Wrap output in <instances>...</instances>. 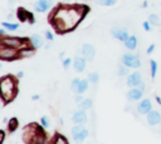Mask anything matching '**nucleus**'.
Segmentation results:
<instances>
[{
  "label": "nucleus",
  "instance_id": "f257e3e1",
  "mask_svg": "<svg viewBox=\"0 0 161 144\" xmlns=\"http://www.w3.org/2000/svg\"><path fill=\"white\" fill-rule=\"evenodd\" d=\"M1 94H3V98L5 101L10 100L14 94H15V81L6 76V78H3L1 79Z\"/></svg>",
  "mask_w": 161,
  "mask_h": 144
},
{
  "label": "nucleus",
  "instance_id": "f03ea898",
  "mask_svg": "<svg viewBox=\"0 0 161 144\" xmlns=\"http://www.w3.org/2000/svg\"><path fill=\"white\" fill-rule=\"evenodd\" d=\"M122 63L128 66V68H133V69H137L140 65H141V60L137 55L135 54H125L122 56Z\"/></svg>",
  "mask_w": 161,
  "mask_h": 144
},
{
  "label": "nucleus",
  "instance_id": "7ed1b4c3",
  "mask_svg": "<svg viewBox=\"0 0 161 144\" xmlns=\"http://www.w3.org/2000/svg\"><path fill=\"white\" fill-rule=\"evenodd\" d=\"M111 34H112V36L114 38V39H117V40H119V41H126L127 39H128V33H127V30L125 29V28H122V26H114V28H112V30H111Z\"/></svg>",
  "mask_w": 161,
  "mask_h": 144
},
{
  "label": "nucleus",
  "instance_id": "20e7f679",
  "mask_svg": "<svg viewBox=\"0 0 161 144\" xmlns=\"http://www.w3.org/2000/svg\"><path fill=\"white\" fill-rule=\"evenodd\" d=\"M53 5V0H36L34 3V10L36 13H45Z\"/></svg>",
  "mask_w": 161,
  "mask_h": 144
},
{
  "label": "nucleus",
  "instance_id": "39448f33",
  "mask_svg": "<svg viewBox=\"0 0 161 144\" xmlns=\"http://www.w3.org/2000/svg\"><path fill=\"white\" fill-rule=\"evenodd\" d=\"M72 120L75 123V124H86L88 118H87V113H86V109H79L77 111H74L73 116H72Z\"/></svg>",
  "mask_w": 161,
  "mask_h": 144
},
{
  "label": "nucleus",
  "instance_id": "423d86ee",
  "mask_svg": "<svg viewBox=\"0 0 161 144\" xmlns=\"http://www.w3.org/2000/svg\"><path fill=\"white\" fill-rule=\"evenodd\" d=\"M82 55L87 59V60H93L96 56V49L93 45L91 44H83L82 46Z\"/></svg>",
  "mask_w": 161,
  "mask_h": 144
},
{
  "label": "nucleus",
  "instance_id": "0eeeda50",
  "mask_svg": "<svg viewBox=\"0 0 161 144\" xmlns=\"http://www.w3.org/2000/svg\"><path fill=\"white\" fill-rule=\"evenodd\" d=\"M141 81H142V79H141V74L138 71H135V73L130 74L127 76V80H126V83L130 88H136Z\"/></svg>",
  "mask_w": 161,
  "mask_h": 144
},
{
  "label": "nucleus",
  "instance_id": "6e6552de",
  "mask_svg": "<svg viewBox=\"0 0 161 144\" xmlns=\"http://www.w3.org/2000/svg\"><path fill=\"white\" fill-rule=\"evenodd\" d=\"M151 110H152V103L150 99H143L137 105V111L140 114H148Z\"/></svg>",
  "mask_w": 161,
  "mask_h": 144
},
{
  "label": "nucleus",
  "instance_id": "1a4fd4ad",
  "mask_svg": "<svg viewBox=\"0 0 161 144\" xmlns=\"http://www.w3.org/2000/svg\"><path fill=\"white\" fill-rule=\"evenodd\" d=\"M86 61H87V59L82 55V56H75V59L73 60V68H74V70L77 71V73H82V71H84V69H86Z\"/></svg>",
  "mask_w": 161,
  "mask_h": 144
},
{
  "label": "nucleus",
  "instance_id": "9d476101",
  "mask_svg": "<svg viewBox=\"0 0 161 144\" xmlns=\"http://www.w3.org/2000/svg\"><path fill=\"white\" fill-rule=\"evenodd\" d=\"M161 121V115L158 111L156 110H151L148 114H147V123L150 125H156Z\"/></svg>",
  "mask_w": 161,
  "mask_h": 144
},
{
  "label": "nucleus",
  "instance_id": "9b49d317",
  "mask_svg": "<svg viewBox=\"0 0 161 144\" xmlns=\"http://www.w3.org/2000/svg\"><path fill=\"white\" fill-rule=\"evenodd\" d=\"M30 44H31V46L34 49H39V48H42L44 45V40H43V38L40 35L34 34V35L30 36Z\"/></svg>",
  "mask_w": 161,
  "mask_h": 144
},
{
  "label": "nucleus",
  "instance_id": "f8f14e48",
  "mask_svg": "<svg viewBox=\"0 0 161 144\" xmlns=\"http://www.w3.org/2000/svg\"><path fill=\"white\" fill-rule=\"evenodd\" d=\"M142 95H143V91L141 89H138V88H132L127 93V98L131 99V100H140Z\"/></svg>",
  "mask_w": 161,
  "mask_h": 144
},
{
  "label": "nucleus",
  "instance_id": "ddd939ff",
  "mask_svg": "<svg viewBox=\"0 0 161 144\" xmlns=\"http://www.w3.org/2000/svg\"><path fill=\"white\" fill-rule=\"evenodd\" d=\"M125 46L130 50H135L137 48V38L135 35H130L128 39L125 41Z\"/></svg>",
  "mask_w": 161,
  "mask_h": 144
},
{
  "label": "nucleus",
  "instance_id": "4468645a",
  "mask_svg": "<svg viewBox=\"0 0 161 144\" xmlns=\"http://www.w3.org/2000/svg\"><path fill=\"white\" fill-rule=\"evenodd\" d=\"M88 134H89V131L84 128L82 131H79V133H77V134H73V140H74L75 143H82V141L88 136Z\"/></svg>",
  "mask_w": 161,
  "mask_h": 144
},
{
  "label": "nucleus",
  "instance_id": "2eb2a0df",
  "mask_svg": "<svg viewBox=\"0 0 161 144\" xmlns=\"http://www.w3.org/2000/svg\"><path fill=\"white\" fill-rule=\"evenodd\" d=\"M80 79L79 78H74L73 80H72V84H70V89H72V91H74L75 94H78V89H79V85H80Z\"/></svg>",
  "mask_w": 161,
  "mask_h": 144
},
{
  "label": "nucleus",
  "instance_id": "dca6fc26",
  "mask_svg": "<svg viewBox=\"0 0 161 144\" xmlns=\"http://www.w3.org/2000/svg\"><path fill=\"white\" fill-rule=\"evenodd\" d=\"M148 21H150V24H152L155 26H158L160 25V18L156 14H150L148 15Z\"/></svg>",
  "mask_w": 161,
  "mask_h": 144
},
{
  "label": "nucleus",
  "instance_id": "f3484780",
  "mask_svg": "<svg viewBox=\"0 0 161 144\" xmlns=\"http://www.w3.org/2000/svg\"><path fill=\"white\" fill-rule=\"evenodd\" d=\"M3 26H4V28H6V29H8V30H10V31H15V30H18V29H19V24L8 23V21H4V23H3Z\"/></svg>",
  "mask_w": 161,
  "mask_h": 144
},
{
  "label": "nucleus",
  "instance_id": "a211bd4d",
  "mask_svg": "<svg viewBox=\"0 0 161 144\" xmlns=\"http://www.w3.org/2000/svg\"><path fill=\"white\" fill-rule=\"evenodd\" d=\"M88 79H82L80 81V85H79V89H78V94H83L87 89H88Z\"/></svg>",
  "mask_w": 161,
  "mask_h": 144
},
{
  "label": "nucleus",
  "instance_id": "6ab92c4d",
  "mask_svg": "<svg viewBox=\"0 0 161 144\" xmlns=\"http://www.w3.org/2000/svg\"><path fill=\"white\" fill-rule=\"evenodd\" d=\"M78 105H79L82 109H86V110H87V109H91V108H92L93 101H92V99L88 98V99H84V100H83L80 104H78Z\"/></svg>",
  "mask_w": 161,
  "mask_h": 144
},
{
  "label": "nucleus",
  "instance_id": "aec40b11",
  "mask_svg": "<svg viewBox=\"0 0 161 144\" xmlns=\"http://www.w3.org/2000/svg\"><path fill=\"white\" fill-rule=\"evenodd\" d=\"M150 66H151V78L155 79L156 78V71H157V63L153 59H151L150 60Z\"/></svg>",
  "mask_w": 161,
  "mask_h": 144
},
{
  "label": "nucleus",
  "instance_id": "412c9836",
  "mask_svg": "<svg viewBox=\"0 0 161 144\" xmlns=\"http://www.w3.org/2000/svg\"><path fill=\"white\" fill-rule=\"evenodd\" d=\"M3 44L9 45V46H16V45L20 44V41H19V39H4Z\"/></svg>",
  "mask_w": 161,
  "mask_h": 144
},
{
  "label": "nucleus",
  "instance_id": "4be33fe9",
  "mask_svg": "<svg viewBox=\"0 0 161 144\" xmlns=\"http://www.w3.org/2000/svg\"><path fill=\"white\" fill-rule=\"evenodd\" d=\"M117 3V0H97V4L102 6H113Z\"/></svg>",
  "mask_w": 161,
  "mask_h": 144
},
{
  "label": "nucleus",
  "instance_id": "5701e85b",
  "mask_svg": "<svg viewBox=\"0 0 161 144\" xmlns=\"http://www.w3.org/2000/svg\"><path fill=\"white\" fill-rule=\"evenodd\" d=\"M126 74H128V66H126L123 63L118 66V75H126Z\"/></svg>",
  "mask_w": 161,
  "mask_h": 144
},
{
  "label": "nucleus",
  "instance_id": "b1692460",
  "mask_svg": "<svg viewBox=\"0 0 161 144\" xmlns=\"http://www.w3.org/2000/svg\"><path fill=\"white\" fill-rule=\"evenodd\" d=\"M88 80H89L91 83H97V81L99 80V76H98L97 73H89V74H88Z\"/></svg>",
  "mask_w": 161,
  "mask_h": 144
},
{
  "label": "nucleus",
  "instance_id": "393cba45",
  "mask_svg": "<svg viewBox=\"0 0 161 144\" xmlns=\"http://www.w3.org/2000/svg\"><path fill=\"white\" fill-rule=\"evenodd\" d=\"M84 129V124H75L73 128H72V134H77L79 131H82Z\"/></svg>",
  "mask_w": 161,
  "mask_h": 144
},
{
  "label": "nucleus",
  "instance_id": "a878e982",
  "mask_svg": "<svg viewBox=\"0 0 161 144\" xmlns=\"http://www.w3.org/2000/svg\"><path fill=\"white\" fill-rule=\"evenodd\" d=\"M40 124H42L44 128H48V126H49L50 121H49V119H48V116H47V115L42 116V119H40Z\"/></svg>",
  "mask_w": 161,
  "mask_h": 144
},
{
  "label": "nucleus",
  "instance_id": "bb28decb",
  "mask_svg": "<svg viewBox=\"0 0 161 144\" xmlns=\"http://www.w3.org/2000/svg\"><path fill=\"white\" fill-rule=\"evenodd\" d=\"M70 63H72V59H70V58L64 59V60H63V68H64V69H68L69 65H70Z\"/></svg>",
  "mask_w": 161,
  "mask_h": 144
},
{
  "label": "nucleus",
  "instance_id": "cd10ccee",
  "mask_svg": "<svg viewBox=\"0 0 161 144\" xmlns=\"http://www.w3.org/2000/svg\"><path fill=\"white\" fill-rule=\"evenodd\" d=\"M83 100H84V99H83L82 94H77V96H75V103H77V104H80Z\"/></svg>",
  "mask_w": 161,
  "mask_h": 144
},
{
  "label": "nucleus",
  "instance_id": "c85d7f7f",
  "mask_svg": "<svg viewBox=\"0 0 161 144\" xmlns=\"http://www.w3.org/2000/svg\"><path fill=\"white\" fill-rule=\"evenodd\" d=\"M143 29H145L146 31H150V30H151V28H150V21H148V20L143 23Z\"/></svg>",
  "mask_w": 161,
  "mask_h": 144
},
{
  "label": "nucleus",
  "instance_id": "c756f323",
  "mask_svg": "<svg viewBox=\"0 0 161 144\" xmlns=\"http://www.w3.org/2000/svg\"><path fill=\"white\" fill-rule=\"evenodd\" d=\"M45 38H47L48 40H53V39H54V36H53V34H52L50 31H45Z\"/></svg>",
  "mask_w": 161,
  "mask_h": 144
},
{
  "label": "nucleus",
  "instance_id": "7c9ffc66",
  "mask_svg": "<svg viewBox=\"0 0 161 144\" xmlns=\"http://www.w3.org/2000/svg\"><path fill=\"white\" fill-rule=\"evenodd\" d=\"M153 50H155V44H151V45H150V46L147 48V50H146V53H147V54H151V53H152Z\"/></svg>",
  "mask_w": 161,
  "mask_h": 144
},
{
  "label": "nucleus",
  "instance_id": "2f4dec72",
  "mask_svg": "<svg viewBox=\"0 0 161 144\" xmlns=\"http://www.w3.org/2000/svg\"><path fill=\"white\" fill-rule=\"evenodd\" d=\"M136 88H138V89H141L142 91H145V84H143L142 81H141V83H140V84H138V85H137Z\"/></svg>",
  "mask_w": 161,
  "mask_h": 144
},
{
  "label": "nucleus",
  "instance_id": "473e14b6",
  "mask_svg": "<svg viewBox=\"0 0 161 144\" xmlns=\"http://www.w3.org/2000/svg\"><path fill=\"white\" fill-rule=\"evenodd\" d=\"M23 76H24V73L23 71H19L18 73V78H23Z\"/></svg>",
  "mask_w": 161,
  "mask_h": 144
},
{
  "label": "nucleus",
  "instance_id": "72a5a7b5",
  "mask_svg": "<svg viewBox=\"0 0 161 144\" xmlns=\"http://www.w3.org/2000/svg\"><path fill=\"white\" fill-rule=\"evenodd\" d=\"M0 35H5V29H0Z\"/></svg>",
  "mask_w": 161,
  "mask_h": 144
},
{
  "label": "nucleus",
  "instance_id": "f704fd0d",
  "mask_svg": "<svg viewBox=\"0 0 161 144\" xmlns=\"http://www.w3.org/2000/svg\"><path fill=\"white\" fill-rule=\"evenodd\" d=\"M156 101H157V103L161 105V98H160V96H156Z\"/></svg>",
  "mask_w": 161,
  "mask_h": 144
},
{
  "label": "nucleus",
  "instance_id": "c9c22d12",
  "mask_svg": "<svg viewBox=\"0 0 161 144\" xmlns=\"http://www.w3.org/2000/svg\"><path fill=\"white\" fill-rule=\"evenodd\" d=\"M59 58H60V59H63V58H64V51H62V53L59 54Z\"/></svg>",
  "mask_w": 161,
  "mask_h": 144
},
{
  "label": "nucleus",
  "instance_id": "e433bc0d",
  "mask_svg": "<svg viewBox=\"0 0 161 144\" xmlns=\"http://www.w3.org/2000/svg\"><path fill=\"white\" fill-rule=\"evenodd\" d=\"M39 99V95H33V100H38Z\"/></svg>",
  "mask_w": 161,
  "mask_h": 144
},
{
  "label": "nucleus",
  "instance_id": "4c0bfd02",
  "mask_svg": "<svg viewBox=\"0 0 161 144\" xmlns=\"http://www.w3.org/2000/svg\"><path fill=\"white\" fill-rule=\"evenodd\" d=\"M8 19H9V20H10V19H13V15H11V14H9V15H8Z\"/></svg>",
  "mask_w": 161,
  "mask_h": 144
}]
</instances>
